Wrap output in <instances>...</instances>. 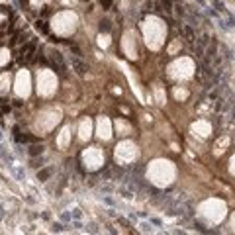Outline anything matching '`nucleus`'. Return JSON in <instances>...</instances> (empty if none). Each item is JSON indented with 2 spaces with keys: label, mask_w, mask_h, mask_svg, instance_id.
Masks as SVG:
<instances>
[{
  "label": "nucleus",
  "mask_w": 235,
  "mask_h": 235,
  "mask_svg": "<svg viewBox=\"0 0 235 235\" xmlns=\"http://www.w3.org/2000/svg\"><path fill=\"white\" fill-rule=\"evenodd\" d=\"M71 65H73L74 73H77L78 77H84V74H86V71H88V67L84 65L81 59H77V57H71Z\"/></svg>",
  "instance_id": "1"
},
{
  "label": "nucleus",
  "mask_w": 235,
  "mask_h": 235,
  "mask_svg": "<svg viewBox=\"0 0 235 235\" xmlns=\"http://www.w3.org/2000/svg\"><path fill=\"white\" fill-rule=\"evenodd\" d=\"M34 49H35V43H34V41H30V43H26V45L22 47V51H20V55H22V59H24V61H28V59L31 57V53H34Z\"/></svg>",
  "instance_id": "2"
},
{
  "label": "nucleus",
  "mask_w": 235,
  "mask_h": 235,
  "mask_svg": "<svg viewBox=\"0 0 235 235\" xmlns=\"http://www.w3.org/2000/svg\"><path fill=\"white\" fill-rule=\"evenodd\" d=\"M51 173H53V169H51V167H47V169H43V170H39V173H37V180L45 182V180L51 176Z\"/></svg>",
  "instance_id": "3"
},
{
  "label": "nucleus",
  "mask_w": 235,
  "mask_h": 235,
  "mask_svg": "<svg viewBox=\"0 0 235 235\" xmlns=\"http://www.w3.org/2000/svg\"><path fill=\"white\" fill-rule=\"evenodd\" d=\"M212 6L217 10V12H227L225 4H223V0H212Z\"/></svg>",
  "instance_id": "4"
},
{
  "label": "nucleus",
  "mask_w": 235,
  "mask_h": 235,
  "mask_svg": "<svg viewBox=\"0 0 235 235\" xmlns=\"http://www.w3.org/2000/svg\"><path fill=\"white\" fill-rule=\"evenodd\" d=\"M43 153V145H31L30 147V155L31 157H37V155Z\"/></svg>",
  "instance_id": "5"
},
{
  "label": "nucleus",
  "mask_w": 235,
  "mask_h": 235,
  "mask_svg": "<svg viewBox=\"0 0 235 235\" xmlns=\"http://www.w3.org/2000/svg\"><path fill=\"white\" fill-rule=\"evenodd\" d=\"M182 31H184V35L188 37V41H194V31H192V28H190V26H184V28H182Z\"/></svg>",
  "instance_id": "6"
},
{
  "label": "nucleus",
  "mask_w": 235,
  "mask_h": 235,
  "mask_svg": "<svg viewBox=\"0 0 235 235\" xmlns=\"http://www.w3.org/2000/svg\"><path fill=\"white\" fill-rule=\"evenodd\" d=\"M37 30H41V31H43V34H47V24L43 22V20H37Z\"/></svg>",
  "instance_id": "7"
},
{
  "label": "nucleus",
  "mask_w": 235,
  "mask_h": 235,
  "mask_svg": "<svg viewBox=\"0 0 235 235\" xmlns=\"http://www.w3.org/2000/svg\"><path fill=\"white\" fill-rule=\"evenodd\" d=\"M71 217H73V220H81V217H82V212L78 210V208H74L73 213H71Z\"/></svg>",
  "instance_id": "8"
},
{
  "label": "nucleus",
  "mask_w": 235,
  "mask_h": 235,
  "mask_svg": "<svg viewBox=\"0 0 235 235\" xmlns=\"http://www.w3.org/2000/svg\"><path fill=\"white\" fill-rule=\"evenodd\" d=\"M8 112H10V104L0 102V114H8Z\"/></svg>",
  "instance_id": "9"
},
{
  "label": "nucleus",
  "mask_w": 235,
  "mask_h": 235,
  "mask_svg": "<svg viewBox=\"0 0 235 235\" xmlns=\"http://www.w3.org/2000/svg\"><path fill=\"white\" fill-rule=\"evenodd\" d=\"M100 31H110V22H108V20L100 22Z\"/></svg>",
  "instance_id": "10"
},
{
  "label": "nucleus",
  "mask_w": 235,
  "mask_h": 235,
  "mask_svg": "<svg viewBox=\"0 0 235 235\" xmlns=\"http://www.w3.org/2000/svg\"><path fill=\"white\" fill-rule=\"evenodd\" d=\"M12 170H14V174H16V178L18 180H24V173L20 169H16V167H12Z\"/></svg>",
  "instance_id": "11"
},
{
  "label": "nucleus",
  "mask_w": 235,
  "mask_h": 235,
  "mask_svg": "<svg viewBox=\"0 0 235 235\" xmlns=\"http://www.w3.org/2000/svg\"><path fill=\"white\" fill-rule=\"evenodd\" d=\"M61 220H63V221H71L73 217H71V213H69V212H63V213H61Z\"/></svg>",
  "instance_id": "12"
},
{
  "label": "nucleus",
  "mask_w": 235,
  "mask_h": 235,
  "mask_svg": "<svg viewBox=\"0 0 235 235\" xmlns=\"http://www.w3.org/2000/svg\"><path fill=\"white\" fill-rule=\"evenodd\" d=\"M163 4H165V10H167V12H170V10H173V4H170V0H163Z\"/></svg>",
  "instance_id": "13"
},
{
  "label": "nucleus",
  "mask_w": 235,
  "mask_h": 235,
  "mask_svg": "<svg viewBox=\"0 0 235 235\" xmlns=\"http://www.w3.org/2000/svg\"><path fill=\"white\" fill-rule=\"evenodd\" d=\"M102 200L106 202V204H110V206H116V202H114V200H112V198H110V196H102Z\"/></svg>",
  "instance_id": "14"
},
{
  "label": "nucleus",
  "mask_w": 235,
  "mask_h": 235,
  "mask_svg": "<svg viewBox=\"0 0 235 235\" xmlns=\"http://www.w3.org/2000/svg\"><path fill=\"white\" fill-rule=\"evenodd\" d=\"M100 4H102L104 8H110L112 6V0H100Z\"/></svg>",
  "instance_id": "15"
},
{
  "label": "nucleus",
  "mask_w": 235,
  "mask_h": 235,
  "mask_svg": "<svg viewBox=\"0 0 235 235\" xmlns=\"http://www.w3.org/2000/svg\"><path fill=\"white\" fill-rule=\"evenodd\" d=\"M141 227L143 231H151V223H141Z\"/></svg>",
  "instance_id": "16"
},
{
  "label": "nucleus",
  "mask_w": 235,
  "mask_h": 235,
  "mask_svg": "<svg viewBox=\"0 0 235 235\" xmlns=\"http://www.w3.org/2000/svg\"><path fill=\"white\" fill-rule=\"evenodd\" d=\"M53 231H63V225L61 223H55V225H53Z\"/></svg>",
  "instance_id": "17"
},
{
  "label": "nucleus",
  "mask_w": 235,
  "mask_h": 235,
  "mask_svg": "<svg viewBox=\"0 0 235 235\" xmlns=\"http://www.w3.org/2000/svg\"><path fill=\"white\" fill-rule=\"evenodd\" d=\"M73 225H74V227H77V229H81V227H82V223H81V221H78V220H74V221H73Z\"/></svg>",
  "instance_id": "18"
},
{
  "label": "nucleus",
  "mask_w": 235,
  "mask_h": 235,
  "mask_svg": "<svg viewBox=\"0 0 235 235\" xmlns=\"http://www.w3.org/2000/svg\"><path fill=\"white\" fill-rule=\"evenodd\" d=\"M196 2H198L200 6H206V0H196Z\"/></svg>",
  "instance_id": "19"
},
{
  "label": "nucleus",
  "mask_w": 235,
  "mask_h": 235,
  "mask_svg": "<svg viewBox=\"0 0 235 235\" xmlns=\"http://www.w3.org/2000/svg\"><path fill=\"white\" fill-rule=\"evenodd\" d=\"M0 217H4V208L0 206Z\"/></svg>",
  "instance_id": "20"
},
{
  "label": "nucleus",
  "mask_w": 235,
  "mask_h": 235,
  "mask_svg": "<svg viewBox=\"0 0 235 235\" xmlns=\"http://www.w3.org/2000/svg\"><path fill=\"white\" fill-rule=\"evenodd\" d=\"M0 139H2V133H0Z\"/></svg>",
  "instance_id": "21"
}]
</instances>
